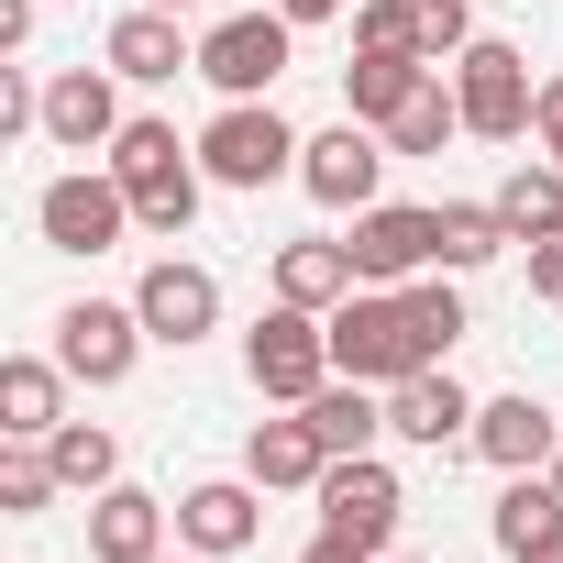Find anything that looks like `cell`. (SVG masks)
<instances>
[{"instance_id": "1", "label": "cell", "mask_w": 563, "mask_h": 563, "mask_svg": "<svg viewBox=\"0 0 563 563\" xmlns=\"http://www.w3.org/2000/svg\"><path fill=\"white\" fill-rule=\"evenodd\" d=\"M111 177L133 188V221H144V232L188 243V221H199V188H210V166H199V144H177V122L133 111V122L111 133Z\"/></svg>"}, {"instance_id": "2", "label": "cell", "mask_w": 563, "mask_h": 563, "mask_svg": "<svg viewBox=\"0 0 563 563\" xmlns=\"http://www.w3.org/2000/svg\"><path fill=\"white\" fill-rule=\"evenodd\" d=\"M243 376H254V398H265V409H310V398L332 387V321L276 299V310L243 332Z\"/></svg>"}, {"instance_id": "3", "label": "cell", "mask_w": 563, "mask_h": 563, "mask_svg": "<svg viewBox=\"0 0 563 563\" xmlns=\"http://www.w3.org/2000/svg\"><path fill=\"white\" fill-rule=\"evenodd\" d=\"M420 365H431V343H420V321H409L398 288H354V299L332 310V376L398 387V376H420Z\"/></svg>"}, {"instance_id": "4", "label": "cell", "mask_w": 563, "mask_h": 563, "mask_svg": "<svg viewBox=\"0 0 563 563\" xmlns=\"http://www.w3.org/2000/svg\"><path fill=\"white\" fill-rule=\"evenodd\" d=\"M299 144L310 133H288L276 100H221L199 133V166H210V188H276V177H299Z\"/></svg>"}, {"instance_id": "5", "label": "cell", "mask_w": 563, "mask_h": 563, "mask_svg": "<svg viewBox=\"0 0 563 563\" xmlns=\"http://www.w3.org/2000/svg\"><path fill=\"white\" fill-rule=\"evenodd\" d=\"M453 100H464V133H475V144H519V133H530V111H541V78H530V56H519V45L475 34V45L453 56Z\"/></svg>"}, {"instance_id": "6", "label": "cell", "mask_w": 563, "mask_h": 563, "mask_svg": "<svg viewBox=\"0 0 563 563\" xmlns=\"http://www.w3.org/2000/svg\"><path fill=\"white\" fill-rule=\"evenodd\" d=\"M288 67H299V23H288V12H221V23L199 34V78H210L221 100H265Z\"/></svg>"}, {"instance_id": "7", "label": "cell", "mask_w": 563, "mask_h": 563, "mask_svg": "<svg viewBox=\"0 0 563 563\" xmlns=\"http://www.w3.org/2000/svg\"><path fill=\"white\" fill-rule=\"evenodd\" d=\"M34 232H45V254H111L122 232H133V188L100 166H67V177H45V199H34Z\"/></svg>"}, {"instance_id": "8", "label": "cell", "mask_w": 563, "mask_h": 563, "mask_svg": "<svg viewBox=\"0 0 563 563\" xmlns=\"http://www.w3.org/2000/svg\"><path fill=\"white\" fill-rule=\"evenodd\" d=\"M144 343H155V332H144L133 299H67V310H56V365H67L78 387H122V376L144 365Z\"/></svg>"}, {"instance_id": "9", "label": "cell", "mask_w": 563, "mask_h": 563, "mask_svg": "<svg viewBox=\"0 0 563 563\" xmlns=\"http://www.w3.org/2000/svg\"><path fill=\"white\" fill-rule=\"evenodd\" d=\"M321 530H343V541H365L376 563H387V541H398V508H409V486H398V464H376V453H343V464H321Z\"/></svg>"}, {"instance_id": "10", "label": "cell", "mask_w": 563, "mask_h": 563, "mask_svg": "<svg viewBox=\"0 0 563 563\" xmlns=\"http://www.w3.org/2000/svg\"><path fill=\"white\" fill-rule=\"evenodd\" d=\"M299 188H310L321 210H376V188H387V133L343 111L332 133H310V144H299Z\"/></svg>"}, {"instance_id": "11", "label": "cell", "mask_w": 563, "mask_h": 563, "mask_svg": "<svg viewBox=\"0 0 563 563\" xmlns=\"http://www.w3.org/2000/svg\"><path fill=\"white\" fill-rule=\"evenodd\" d=\"M133 310H144V332L155 343H199V332H221V276L210 265H188V254H155L144 265V288H133Z\"/></svg>"}, {"instance_id": "12", "label": "cell", "mask_w": 563, "mask_h": 563, "mask_svg": "<svg viewBox=\"0 0 563 563\" xmlns=\"http://www.w3.org/2000/svg\"><path fill=\"white\" fill-rule=\"evenodd\" d=\"M177 541L210 552V563L254 552V541H265V486H254V475H210V486H188V497H177Z\"/></svg>"}, {"instance_id": "13", "label": "cell", "mask_w": 563, "mask_h": 563, "mask_svg": "<svg viewBox=\"0 0 563 563\" xmlns=\"http://www.w3.org/2000/svg\"><path fill=\"white\" fill-rule=\"evenodd\" d=\"M354 276L365 288H409V276H431V210H409V199H376V210H354Z\"/></svg>"}, {"instance_id": "14", "label": "cell", "mask_w": 563, "mask_h": 563, "mask_svg": "<svg viewBox=\"0 0 563 563\" xmlns=\"http://www.w3.org/2000/svg\"><path fill=\"white\" fill-rule=\"evenodd\" d=\"M111 133H122V78H111V67L45 78V144H56V155H111Z\"/></svg>"}, {"instance_id": "15", "label": "cell", "mask_w": 563, "mask_h": 563, "mask_svg": "<svg viewBox=\"0 0 563 563\" xmlns=\"http://www.w3.org/2000/svg\"><path fill=\"white\" fill-rule=\"evenodd\" d=\"M100 67H111V78H133V89H166V78H199V45L177 34V12L133 0V12L111 23V45H100Z\"/></svg>"}, {"instance_id": "16", "label": "cell", "mask_w": 563, "mask_h": 563, "mask_svg": "<svg viewBox=\"0 0 563 563\" xmlns=\"http://www.w3.org/2000/svg\"><path fill=\"white\" fill-rule=\"evenodd\" d=\"M464 442H475L497 475H541V464L563 453V420L519 387V398H475V431H464Z\"/></svg>"}, {"instance_id": "17", "label": "cell", "mask_w": 563, "mask_h": 563, "mask_svg": "<svg viewBox=\"0 0 563 563\" xmlns=\"http://www.w3.org/2000/svg\"><path fill=\"white\" fill-rule=\"evenodd\" d=\"M387 431H398V442H420V453H442V442H464V431H475V398L453 387V365H420V376H398V387H387Z\"/></svg>"}, {"instance_id": "18", "label": "cell", "mask_w": 563, "mask_h": 563, "mask_svg": "<svg viewBox=\"0 0 563 563\" xmlns=\"http://www.w3.org/2000/svg\"><path fill=\"white\" fill-rule=\"evenodd\" d=\"M166 530H177V508L144 497V486H100L89 497V563H155Z\"/></svg>"}, {"instance_id": "19", "label": "cell", "mask_w": 563, "mask_h": 563, "mask_svg": "<svg viewBox=\"0 0 563 563\" xmlns=\"http://www.w3.org/2000/svg\"><path fill=\"white\" fill-rule=\"evenodd\" d=\"M365 288V276H354V243H332V232H310V243H276V299H288V310H343Z\"/></svg>"}, {"instance_id": "20", "label": "cell", "mask_w": 563, "mask_h": 563, "mask_svg": "<svg viewBox=\"0 0 563 563\" xmlns=\"http://www.w3.org/2000/svg\"><path fill=\"white\" fill-rule=\"evenodd\" d=\"M67 420V365L56 354H12L0 365V442H45Z\"/></svg>"}, {"instance_id": "21", "label": "cell", "mask_w": 563, "mask_h": 563, "mask_svg": "<svg viewBox=\"0 0 563 563\" xmlns=\"http://www.w3.org/2000/svg\"><path fill=\"white\" fill-rule=\"evenodd\" d=\"M321 464H332V453H321L310 409H288V420H254V431H243V475H254L265 497H276V486H321Z\"/></svg>"}, {"instance_id": "22", "label": "cell", "mask_w": 563, "mask_h": 563, "mask_svg": "<svg viewBox=\"0 0 563 563\" xmlns=\"http://www.w3.org/2000/svg\"><path fill=\"white\" fill-rule=\"evenodd\" d=\"M310 431H321V453H332V464H343V453H376V442H387V387L332 376V387L310 398Z\"/></svg>"}, {"instance_id": "23", "label": "cell", "mask_w": 563, "mask_h": 563, "mask_svg": "<svg viewBox=\"0 0 563 563\" xmlns=\"http://www.w3.org/2000/svg\"><path fill=\"white\" fill-rule=\"evenodd\" d=\"M497 254H508V221H497V199H431V265L475 276V265H497Z\"/></svg>"}, {"instance_id": "24", "label": "cell", "mask_w": 563, "mask_h": 563, "mask_svg": "<svg viewBox=\"0 0 563 563\" xmlns=\"http://www.w3.org/2000/svg\"><path fill=\"white\" fill-rule=\"evenodd\" d=\"M376 133H387V155H442V144L464 133V100H453V78L431 67V78H420V89H409V100H398Z\"/></svg>"}, {"instance_id": "25", "label": "cell", "mask_w": 563, "mask_h": 563, "mask_svg": "<svg viewBox=\"0 0 563 563\" xmlns=\"http://www.w3.org/2000/svg\"><path fill=\"white\" fill-rule=\"evenodd\" d=\"M497 221H508V243H552V232H563V166H552V155L508 166V177H497Z\"/></svg>"}, {"instance_id": "26", "label": "cell", "mask_w": 563, "mask_h": 563, "mask_svg": "<svg viewBox=\"0 0 563 563\" xmlns=\"http://www.w3.org/2000/svg\"><path fill=\"white\" fill-rule=\"evenodd\" d=\"M486 530H497V552H508V563H519V552H541V541L563 530V486H552V475H508V497H497V519H486Z\"/></svg>"}, {"instance_id": "27", "label": "cell", "mask_w": 563, "mask_h": 563, "mask_svg": "<svg viewBox=\"0 0 563 563\" xmlns=\"http://www.w3.org/2000/svg\"><path fill=\"white\" fill-rule=\"evenodd\" d=\"M431 78V56H376V45H354V67H343V100H354V122H387L409 89Z\"/></svg>"}, {"instance_id": "28", "label": "cell", "mask_w": 563, "mask_h": 563, "mask_svg": "<svg viewBox=\"0 0 563 563\" xmlns=\"http://www.w3.org/2000/svg\"><path fill=\"white\" fill-rule=\"evenodd\" d=\"M45 453H56L67 497H100V486H122V442H111L100 420H56V431H45Z\"/></svg>"}, {"instance_id": "29", "label": "cell", "mask_w": 563, "mask_h": 563, "mask_svg": "<svg viewBox=\"0 0 563 563\" xmlns=\"http://www.w3.org/2000/svg\"><path fill=\"white\" fill-rule=\"evenodd\" d=\"M45 497H67L56 453H45V442H0V508H12V519H45Z\"/></svg>"}, {"instance_id": "30", "label": "cell", "mask_w": 563, "mask_h": 563, "mask_svg": "<svg viewBox=\"0 0 563 563\" xmlns=\"http://www.w3.org/2000/svg\"><path fill=\"white\" fill-rule=\"evenodd\" d=\"M398 299H409V321H420V343H431V365H442V354H453V343L475 332V321H464V288H453V265H442V276H409Z\"/></svg>"}, {"instance_id": "31", "label": "cell", "mask_w": 563, "mask_h": 563, "mask_svg": "<svg viewBox=\"0 0 563 563\" xmlns=\"http://www.w3.org/2000/svg\"><path fill=\"white\" fill-rule=\"evenodd\" d=\"M409 23H420V56L442 67V56L475 45V0H409Z\"/></svg>"}, {"instance_id": "32", "label": "cell", "mask_w": 563, "mask_h": 563, "mask_svg": "<svg viewBox=\"0 0 563 563\" xmlns=\"http://www.w3.org/2000/svg\"><path fill=\"white\" fill-rule=\"evenodd\" d=\"M354 45H376V56H420L409 0H354Z\"/></svg>"}, {"instance_id": "33", "label": "cell", "mask_w": 563, "mask_h": 563, "mask_svg": "<svg viewBox=\"0 0 563 563\" xmlns=\"http://www.w3.org/2000/svg\"><path fill=\"white\" fill-rule=\"evenodd\" d=\"M12 133H45V89L23 67H0V144H12Z\"/></svg>"}, {"instance_id": "34", "label": "cell", "mask_w": 563, "mask_h": 563, "mask_svg": "<svg viewBox=\"0 0 563 563\" xmlns=\"http://www.w3.org/2000/svg\"><path fill=\"white\" fill-rule=\"evenodd\" d=\"M530 144L563 166V78H541V111H530Z\"/></svg>"}, {"instance_id": "35", "label": "cell", "mask_w": 563, "mask_h": 563, "mask_svg": "<svg viewBox=\"0 0 563 563\" xmlns=\"http://www.w3.org/2000/svg\"><path fill=\"white\" fill-rule=\"evenodd\" d=\"M530 299H552V310H563V232H552V243H530Z\"/></svg>"}, {"instance_id": "36", "label": "cell", "mask_w": 563, "mask_h": 563, "mask_svg": "<svg viewBox=\"0 0 563 563\" xmlns=\"http://www.w3.org/2000/svg\"><path fill=\"white\" fill-rule=\"evenodd\" d=\"M34 45V0H0V56H23Z\"/></svg>"}, {"instance_id": "37", "label": "cell", "mask_w": 563, "mask_h": 563, "mask_svg": "<svg viewBox=\"0 0 563 563\" xmlns=\"http://www.w3.org/2000/svg\"><path fill=\"white\" fill-rule=\"evenodd\" d=\"M299 563H376V552H365V541H343V530H321V541H310Z\"/></svg>"}, {"instance_id": "38", "label": "cell", "mask_w": 563, "mask_h": 563, "mask_svg": "<svg viewBox=\"0 0 563 563\" xmlns=\"http://www.w3.org/2000/svg\"><path fill=\"white\" fill-rule=\"evenodd\" d=\"M276 12H288V23L310 34V23H332V12H354V0H276Z\"/></svg>"}, {"instance_id": "39", "label": "cell", "mask_w": 563, "mask_h": 563, "mask_svg": "<svg viewBox=\"0 0 563 563\" xmlns=\"http://www.w3.org/2000/svg\"><path fill=\"white\" fill-rule=\"evenodd\" d=\"M519 563H563V530H552V541H541V552H519Z\"/></svg>"}, {"instance_id": "40", "label": "cell", "mask_w": 563, "mask_h": 563, "mask_svg": "<svg viewBox=\"0 0 563 563\" xmlns=\"http://www.w3.org/2000/svg\"><path fill=\"white\" fill-rule=\"evenodd\" d=\"M155 563H210V552H188V541H177V552H155Z\"/></svg>"}, {"instance_id": "41", "label": "cell", "mask_w": 563, "mask_h": 563, "mask_svg": "<svg viewBox=\"0 0 563 563\" xmlns=\"http://www.w3.org/2000/svg\"><path fill=\"white\" fill-rule=\"evenodd\" d=\"M155 12H210V0H155Z\"/></svg>"}, {"instance_id": "42", "label": "cell", "mask_w": 563, "mask_h": 563, "mask_svg": "<svg viewBox=\"0 0 563 563\" xmlns=\"http://www.w3.org/2000/svg\"><path fill=\"white\" fill-rule=\"evenodd\" d=\"M541 475H552V486H563V453H552V464H541Z\"/></svg>"}, {"instance_id": "43", "label": "cell", "mask_w": 563, "mask_h": 563, "mask_svg": "<svg viewBox=\"0 0 563 563\" xmlns=\"http://www.w3.org/2000/svg\"><path fill=\"white\" fill-rule=\"evenodd\" d=\"M387 563H409V552H387Z\"/></svg>"}]
</instances>
